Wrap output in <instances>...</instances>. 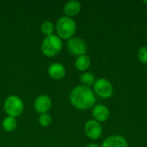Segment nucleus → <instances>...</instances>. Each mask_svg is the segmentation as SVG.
I'll list each match as a JSON object with an SVG mask.
<instances>
[{
  "mask_svg": "<svg viewBox=\"0 0 147 147\" xmlns=\"http://www.w3.org/2000/svg\"><path fill=\"white\" fill-rule=\"evenodd\" d=\"M71 105L79 110H86L96 105V95L90 87L78 85L74 87L69 96Z\"/></svg>",
  "mask_w": 147,
  "mask_h": 147,
  "instance_id": "f257e3e1",
  "label": "nucleus"
},
{
  "mask_svg": "<svg viewBox=\"0 0 147 147\" xmlns=\"http://www.w3.org/2000/svg\"><path fill=\"white\" fill-rule=\"evenodd\" d=\"M55 31L61 40H68L74 36L77 31V23L72 18L63 16L58 19L55 25Z\"/></svg>",
  "mask_w": 147,
  "mask_h": 147,
  "instance_id": "f03ea898",
  "label": "nucleus"
},
{
  "mask_svg": "<svg viewBox=\"0 0 147 147\" xmlns=\"http://www.w3.org/2000/svg\"><path fill=\"white\" fill-rule=\"evenodd\" d=\"M63 48L62 40L57 34L46 36L40 46L42 53L47 57H54L58 55Z\"/></svg>",
  "mask_w": 147,
  "mask_h": 147,
  "instance_id": "7ed1b4c3",
  "label": "nucleus"
},
{
  "mask_svg": "<svg viewBox=\"0 0 147 147\" xmlns=\"http://www.w3.org/2000/svg\"><path fill=\"white\" fill-rule=\"evenodd\" d=\"M3 110L7 114V116L18 117L24 111L23 101L16 95L9 96L3 102Z\"/></svg>",
  "mask_w": 147,
  "mask_h": 147,
  "instance_id": "20e7f679",
  "label": "nucleus"
},
{
  "mask_svg": "<svg viewBox=\"0 0 147 147\" xmlns=\"http://www.w3.org/2000/svg\"><path fill=\"white\" fill-rule=\"evenodd\" d=\"M93 91L95 95L103 99L110 98L114 94V87L110 81L104 78L96 79L93 84Z\"/></svg>",
  "mask_w": 147,
  "mask_h": 147,
  "instance_id": "39448f33",
  "label": "nucleus"
},
{
  "mask_svg": "<svg viewBox=\"0 0 147 147\" xmlns=\"http://www.w3.org/2000/svg\"><path fill=\"white\" fill-rule=\"evenodd\" d=\"M67 50L70 52L74 56H81L86 54L87 52V44L80 37H75L73 36L72 38L69 39L66 43Z\"/></svg>",
  "mask_w": 147,
  "mask_h": 147,
  "instance_id": "423d86ee",
  "label": "nucleus"
},
{
  "mask_svg": "<svg viewBox=\"0 0 147 147\" xmlns=\"http://www.w3.org/2000/svg\"><path fill=\"white\" fill-rule=\"evenodd\" d=\"M84 133L89 139L96 140L102 135V127L99 122L91 119L85 122Z\"/></svg>",
  "mask_w": 147,
  "mask_h": 147,
  "instance_id": "0eeeda50",
  "label": "nucleus"
},
{
  "mask_svg": "<svg viewBox=\"0 0 147 147\" xmlns=\"http://www.w3.org/2000/svg\"><path fill=\"white\" fill-rule=\"evenodd\" d=\"M51 107H52V100L50 96L46 94L38 96L34 100V109L40 115L47 114Z\"/></svg>",
  "mask_w": 147,
  "mask_h": 147,
  "instance_id": "6e6552de",
  "label": "nucleus"
},
{
  "mask_svg": "<svg viewBox=\"0 0 147 147\" xmlns=\"http://www.w3.org/2000/svg\"><path fill=\"white\" fill-rule=\"evenodd\" d=\"M91 114L93 116V120L96 121L99 123L106 121L109 118V115H110L109 108L103 104L95 105L92 108Z\"/></svg>",
  "mask_w": 147,
  "mask_h": 147,
  "instance_id": "1a4fd4ad",
  "label": "nucleus"
},
{
  "mask_svg": "<svg viewBox=\"0 0 147 147\" xmlns=\"http://www.w3.org/2000/svg\"><path fill=\"white\" fill-rule=\"evenodd\" d=\"M47 73L49 77L54 80H60L62 79L66 73L65 67L59 62H55L51 64L47 68Z\"/></svg>",
  "mask_w": 147,
  "mask_h": 147,
  "instance_id": "9d476101",
  "label": "nucleus"
},
{
  "mask_svg": "<svg viewBox=\"0 0 147 147\" xmlns=\"http://www.w3.org/2000/svg\"><path fill=\"white\" fill-rule=\"evenodd\" d=\"M102 147H128V143L123 136L112 135L104 140Z\"/></svg>",
  "mask_w": 147,
  "mask_h": 147,
  "instance_id": "9b49d317",
  "label": "nucleus"
},
{
  "mask_svg": "<svg viewBox=\"0 0 147 147\" xmlns=\"http://www.w3.org/2000/svg\"><path fill=\"white\" fill-rule=\"evenodd\" d=\"M81 3L77 0H71L65 3L63 8V11L65 16L72 18L79 14L81 11Z\"/></svg>",
  "mask_w": 147,
  "mask_h": 147,
  "instance_id": "f8f14e48",
  "label": "nucleus"
},
{
  "mask_svg": "<svg viewBox=\"0 0 147 147\" xmlns=\"http://www.w3.org/2000/svg\"><path fill=\"white\" fill-rule=\"evenodd\" d=\"M90 64H91L90 58L86 54L78 56L75 59V67L77 70L80 71H86L90 68Z\"/></svg>",
  "mask_w": 147,
  "mask_h": 147,
  "instance_id": "ddd939ff",
  "label": "nucleus"
},
{
  "mask_svg": "<svg viewBox=\"0 0 147 147\" xmlns=\"http://www.w3.org/2000/svg\"><path fill=\"white\" fill-rule=\"evenodd\" d=\"M16 126H17L16 119L14 117H11V116L5 117L2 121V127L7 133L13 132L16 128Z\"/></svg>",
  "mask_w": 147,
  "mask_h": 147,
  "instance_id": "4468645a",
  "label": "nucleus"
},
{
  "mask_svg": "<svg viewBox=\"0 0 147 147\" xmlns=\"http://www.w3.org/2000/svg\"><path fill=\"white\" fill-rule=\"evenodd\" d=\"M40 31L45 35V37L52 35L55 31V25L51 21H45L40 25Z\"/></svg>",
  "mask_w": 147,
  "mask_h": 147,
  "instance_id": "2eb2a0df",
  "label": "nucleus"
},
{
  "mask_svg": "<svg viewBox=\"0 0 147 147\" xmlns=\"http://www.w3.org/2000/svg\"><path fill=\"white\" fill-rule=\"evenodd\" d=\"M96 81L95 78V75L92 72L90 71H84L81 76H80V82L82 83V85L90 87V86H93L94 83Z\"/></svg>",
  "mask_w": 147,
  "mask_h": 147,
  "instance_id": "dca6fc26",
  "label": "nucleus"
},
{
  "mask_svg": "<svg viewBox=\"0 0 147 147\" xmlns=\"http://www.w3.org/2000/svg\"><path fill=\"white\" fill-rule=\"evenodd\" d=\"M38 122H39V124L41 127H47L51 125V123H52V117H51V115L48 113L47 114L40 115V116L38 118Z\"/></svg>",
  "mask_w": 147,
  "mask_h": 147,
  "instance_id": "f3484780",
  "label": "nucleus"
},
{
  "mask_svg": "<svg viewBox=\"0 0 147 147\" xmlns=\"http://www.w3.org/2000/svg\"><path fill=\"white\" fill-rule=\"evenodd\" d=\"M138 59L142 64L147 65V46L141 47L138 51Z\"/></svg>",
  "mask_w": 147,
  "mask_h": 147,
  "instance_id": "a211bd4d",
  "label": "nucleus"
},
{
  "mask_svg": "<svg viewBox=\"0 0 147 147\" xmlns=\"http://www.w3.org/2000/svg\"><path fill=\"white\" fill-rule=\"evenodd\" d=\"M84 147H100L98 145H96V144H94V143H90V144H88V145H86Z\"/></svg>",
  "mask_w": 147,
  "mask_h": 147,
  "instance_id": "6ab92c4d",
  "label": "nucleus"
},
{
  "mask_svg": "<svg viewBox=\"0 0 147 147\" xmlns=\"http://www.w3.org/2000/svg\"><path fill=\"white\" fill-rule=\"evenodd\" d=\"M144 3H145V4H146V5H147V0H145V1H144Z\"/></svg>",
  "mask_w": 147,
  "mask_h": 147,
  "instance_id": "aec40b11",
  "label": "nucleus"
},
{
  "mask_svg": "<svg viewBox=\"0 0 147 147\" xmlns=\"http://www.w3.org/2000/svg\"><path fill=\"white\" fill-rule=\"evenodd\" d=\"M146 71H147V66H146Z\"/></svg>",
  "mask_w": 147,
  "mask_h": 147,
  "instance_id": "412c9836",
  "label": "nucleus"
}]
</instances>
